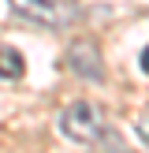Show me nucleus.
I'll list each match as a JSON object with an SVG mask.
<instances>
[{"label":"nucleus","mask_w":149,"mask_h":153,"mask_svg":"<svg viewBox=\"0 0 149 153\" xmlns=\"http://www.w3.org/2000/svg\"><path fill=\"white\" fill-rule=\"evenodd\" d=\"M142 71L149 75V45H145V49H142Z\"/></svg>","instance_id":"423d86ee"},{"label":"nucleus","mask_w":149,"mask_h":153,"mask_svg":"<svg viewBox=\"0 0 149 153\" xmlns=\"http://www.w3.org/2000/svg\"><path fill=\"white\" fill-rule=\"evenodd\" d=\"M60 131H63V138L82 142V146L97 142L104 134V112H101V105H93V101H74V105H67L63 116H60Z\"/></svg>","instance_id":"f257e3e1"},{"label":"nucleus","mask_w":149,"mask_h":153,"mask_svg":"<svg viewBox=\"0 0 149 153\" xmlns=\"http://www.w3.org/2000/svg\"><path fill=\"white\" fill-rule=\"evenodd\" d=\"M67 64H71V71L78 75V79H86V82H101L104 79V64H101V56H97V49L89 41H74L71 52H67Z\"/></svg>","instance_id":"7ed1b4c3"},{"label":"nucleus","mask_w":149,"mask_h":153,"mask_svg":"<svg viewBox=\"0 0 149 153\" xmlns=\"http://www.w3.org/2000/svg\"><path fill=\"white\" fill-rule=\"evenodd\" d=\"M7 4L15 7V15L37 22V26H52V30L71 26L74 15H78L74 0H7Z\"/></svg>","instance_id":"f03ea898"},{"label":"nucleus","mask_w":149,"mask_h":153,"mask_svg":"<svg viewBox=\"0 0 149 153\" xmlns=\"http://www.w3.org/2000/svg\"><path fill=\"white\" fill-rule=\"evenodd\" d=\"M138 138H142V142H149V108L138 116Z\"/></svg>","instance_id":"39448f33"},{"label":"nucleus","mask_w":149,"mask_h":153,"mask_svg":"<svg viewBox=\"0 0 149 153\" xmlns=\"http://www.w3.org/2000/svg\"><path fill=\"white\" fill-rule=\"evenodd\" d=\"M26 64H22V52L15 49H0V79H22Z\"/></svg>","instance_id":"20e7f679"}]
</instances>
